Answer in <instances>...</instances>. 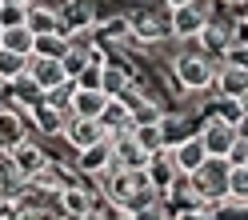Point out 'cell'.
I'll return each mask as SVG.
<instances>
[{"instance_id": "cell-13", "label": "cell", "mask_w": 248, "mask_h": 220, "mask_svg": "<svg viewBox=\"0 0 248 220\" xmlns=\"http://www.w3.org/2000/svg\"><path fill=\"white\" fill-rule=\"evenodd\" d=\"M76 168H80V172H92V176H104L108 168H116V160H112V140H100V144L76 152Z\"/></svg>"}, {"instance_id": "cell-30", "label": "cell", "mask_w": 248, "mask_h": 220, "mask_svg": "<svg viewBox=\"0 0 248 220\" xmlns=\"http://www.w3.org/2000/svg\"><path fill=\"white\" fill-rule=\"evenodd\" d=\"M228 196L248 200V168H232L228 172Z\"/></svg>"}, {"instance_id": "cell-3", "label": "cell", "mask_w": 248, "mask_h": 220, "mask_svg": "<svg viewBox=\"0 0 248 220\" xmlns=\"http://www.w3.org/2000/svg\"><path fill=\"white\" fill-rule=\"evenodd\" d=\"M176 80H180V88L200 92V88L216 84V68H212V60H208V56L188 52V56H176Z\"/></svg>"}, {"instance_id": "cell-28", "label": "cell", "mask_w": 248, "mask_h": 220, "mask_svg": "<svg viewBox=\"0 0 248 220\" xmlns=\"http://www.w3.org/2000/svg\"><path fill=\"white\" fill-rule=\"evenodd\" d=\"M132 136L140 140V144L156 156V152H164L168 148V140H164V124H148V128H132Z\"/></svg>"}, {"instance_id": "cell-24", "label": "cell", "mask_w": 248, "mask_h": 220, "mask_svg": "<svg viewBox=\"0 0 248 220\" xmlns=\"http://www.w3.org/2000/svg\"><path fill=\"white\" fill-rule=\"evenodd\" d=\"M28 24V4L24 0H4L0 4V28H24Z\"/></svg>"}, {"instance_id": "cell-34", "label": "cell", "mask_w": 248, "mask_h": 220, "mask_svg": "<svg viewBox=\"0 0 248 220\" xmlns=\"http://www.w3.org/2000/svg\"><path fill=\"white\" fill-rule=\"evenodd\" d=\"M236 108H240V116H248V92H244V96L236 100Z\"/></svg>"}, {"instance_id": "cell-8", "label": "cell", "mask_w": 248, "mask_h": 220, "mask_svg": "<svg viewBox=\"0 0 248 220\" xmlns=\"http://www.w3.org/2000/svg\"><path fill=\"white\" fill-rule=\"evenodd\" d=\"M60 136H64L76 152H84L92 144H100V140H108L104 124L100 120H84V116H68V124H64V132H60Z\"/></svg>"}, {"instance_id": "cell-40", "label": "cell", "mask_w": 248, "mask_h": 220, "mask_svg": "<svg viewBox=\"0 0 248 220\" xmlns=\"http://www.w3.org/2000/svg\"><path fill=\"white\" fill-rule=\"evenodd\" d=\"M0 4H4V0H0Z\"/></svg>"}, {"instance_id": "cell-17", "label": "cell", "mask_w": 248, "mask_h": 220, "mask_svg": "<svg viewBox=\"0 0 248 220\" xmlns=\"http://www.w3.org/2000/svg\"><path fill=\"white\" fill-rule=\"evenodd\" d=\"M28 60H32V56H20V52L0 48V80H8V84L24 80V76H28Z\"/></svg>"}, {"instance_id": "cell-23", "label": "cell", "mask_w": 248, "mask_h": 220, "mask_svg": "<svg viewBox=\"0 0 248 220\" xmlns=\"http://www.w3.org/2000/svg\"><path fill=\"white\" fill-rule=\"evenodd\" d=\"M212 212H216V220H248V200H240V196L212 200Z\"/></svg>"}, {"instance_id": "cell-38", "label": "cell", "mask_w": 248, "mask_h": 220, "mask_svg": "<svg viewBox=\"0 0 248 220\" xmlns=\"http://www.w3.org/2000/svg\"><path fill=\"white\" fill-rule=\"evenodd\" d=\"M220 4H236V0H220Z\"/></svg>"}, {"instance_id": "cell-4", "label": "cell", "mask_w": 248, "mask_h": 220, "mask_svg": "<svg viewBox=\"0 0 248 220\" xmlns=\"http://www.w3.org/2000/svg\"><path fill=\"white\" fill-rule=\"evenodd\" d=\"M28 80H32L44 96H48V92H60L64 84H72L68 72H64V60H48V56H32L28 60Z\"/></svg>"}, {"instance_id": "cell-9", "label": "cell", "mask_w": 248, "mask_h": 220, "mask_svg": "<svg viewBox=\"0 0 248 220\" xmlns=\"http://www.w3.org/2000/svg\"><path fill=\"white\" fill-rule=\"evenodd\" d=\"M96 208H100V200L80 184H68L64 192H60V216H68V220H92Z\"/></svg>"}, {"instance_id": "cell-16", "label": "cell", "mask_w": 248, "mask_h": 220, "mask_svg": "<svg viewBox=\"0 0 248 220\" xmlns=\"http://www.w3.org/2000/svg\"><path fill=\"white\" fill-rule=\"evenodd\" d=\"M32 120H36V128H40V132H64V124H68V116L60 112L56 104H48L44 96L32 104Z\"/></svg>"}, {"instance_id": "cell-14", "label": "cell", "mask_w": 248, "mask_h": 220, "mask_svg": "<svg viewBox=\"0 0 248 220\" xmlns=\"http://www.w3.org/2000/svg\"><path fill=\"white\" fill-rule=\"evenodd\" d=\"M148 180H152V188H156V192L164 196L168 192V188H172V180L180 176V172H176V164H172V156H168V148L164 152H156V156H152V160H148Z\"/></svg>"}, {"instance_id": "cell-7", "label": "cell", "mask_w": 248, "mask_h": 220, "mask_svg": "<svg viewBox=\"0 0 248 220\" xmlns=\"http://www.w3.org/2000/svg\"><path fill=\"white\" fill-rule=\"evenodd\" d=\"M108 140H112V160H116V168H128V172L148 168L152 152H148L132 132H124V136H108Z\"/></svg>"}, {"instance_id": "cell-15", "label": "cell", "mask_w": 248, "mask_h": 220, "mask_svg": "<svg viewBox=\"0 0 248 220\" xmlns=\"http://www.w3.org/2000/svg\"><path fill=\"white\" fill-rule=\"evenodd\" d=\"M100 124H104V132H108V136H124V132H132V108H128V100H108Z\"/></svg>"}, {"instance_id": "cell-10", "label": "cell", "mask_w": 248, "mask_h": 220, "mask_svg": "<svg viewBox=\"0 0 248 220\" xmlns=\"http://www.w3.org/2000/svg\"><path fill=\"white\" fill-rule=\"evenodd\" d=\"M108 92L104 88H76L72 84V104H68V116H84V120H100L104 108H108Z\"/></svg>"}, {"instance_id": "cell-35", "label": "cell", "mask_w": 248, "mask_h": 220, "mask_svg": "<svg viewBox=\"0 0 248 220\" xmlns=\"http://www.w3.org/2000/svg\"><path fill=\"white\" fill-rule=\"evenodd\" d=\"M116 220H136V212H120V216H116Z\"/></svg>"}, {"instance_id": "cell-20", "label": "cell", "mask_w": 248, "mask_h": 220, "mask_svg": "<svg viewBox=\"0 0 248 220\" xmlns=\"http://www.w3.org/2000/svg\"><path fill=\"white\" fill-rule=\"evenodd\" d=\"M4 48L8 52H20V56H32V48H36V32L32 28H4Z\"/></svg>"}, {"instance_id": "cell-11", "label": "cell", "mask_w": 248, "mask_h": 220, "mask_svg": "<svg viewBox=\"0 0 248 220\" xmlns=\"http://www.w3.org/2000/svg\"><path fill=\"white\" fill-rule=\"evenodd\" d=\"M8 160H12V172H20L24 180H36L44 168H48V156H44L36 144H28V140H20L16 148H8Z\"/></svg>"}, {"instance_id": "cell-26", "label": "cell", "mask_w": 248, "mask_h": 220, "mask_svg": "<svg viewBox=\"0 0 248 220\" xmlns=\"http://www.w3.org/2000/svg\"><path fill=\"white\" fill-rule=\"evenodd\" d=\"M92 52L96 48H68V56H64V72H68V80L76 84L84 76V68L92 64Z\"/></svg>"}, {"instance_id": "cell-41", "label": "cell", "mask_w": 248, "mask_h": 220, "mask_svg": "<svg viewBox=\"0 0 248 220\" xmlns=\"http://www.w3.org/2000/svg\"><path fill=\"white\" fill-rule=\"evenodd\" d=\"M24 4H28V0H24Z\"/></svg>"}, {"instance_id": "cell-39", "label": "cell", "mask_w": 248, "mask_h": 220, "mask_svg": "<svg viewBox=\"0 0 248 220\" xmlns=\"http://www.w3.org/2000/svg\"><path fill=\"white\" fill-rule=\"evenodd\" d=\"M236 4H248V0H236Z\"/></svg>"}, {"instance_id": "cell-27", "label": "cell", "mask_w": 248, "mask_h": 220, "mask_svg": "<svg viewBox=\"0 0 248 220\" xmlns=\"http://www.w3.org/2000/svg\"><path fill=\"white\" fill-rule=\"evenodd\" d=\"M112 100H124V92H128V72L124 68H112V64H104V84H100Z\"/></svg>"}, {"instance_id": "cell-5", "label": "cell", "mask_w": 248, "mask_h": 220, "mask_svg": "<svg viewBox=\"0 0 248 220\" xmlns=\"http://www.w3.org/2000/svg\"><path fill=\"white\" fill-rule=\"evenodd\" d=\"M168 156H172L176 172H188V176L208 164V148H204V140H200L196 132L184 136V140H172V144H168Z\"/></svg>"}, {"instance_id": "cell-37", "label": "cell", "mask_w": 248, "mask_h": 220, "mask_svg": "<svg viewBox=\"0 0 248 220\" xmlns=\"http://www.w3.org/2000/svg\"><path fill=\"white\" fill-rule=\"evenodd\" d=\"M0 48H4V28H0Z\"/></svg>"}, {"instance_id": "cell-2", "label": "cell", "mask_w": 248, "mask_h": 220, "mask_svg": "<svg viewBox=\"0 0 248 220\" xmlns=\"http://www.w3.org/2000/svg\"><path fill=\"white\" fill-rule=\"evenodd\" d=\"M228 172H232V164L228 160H212L208 156V164L200 168V172H192V184H196V192H200V200H224L228 196Z\"/></svg>"}, {"instance_id": "cell-6", "label": "cell", "mask_w": 248, "mask_h": 220, "mask_svg": "<svg viewBox=\"0 0 248 220\" xmlns=\"http://www.w3.org/2000/svg\"><path fill=\"white\" fill-rule=\"evenodd\" d=\"M168 24H172V36L176 40H200V32L208 28V12L200 4H184L168 12Z\"/></svg>"}, {"instance_id": "cell-31", "label": "cell", "mask_w": 248, "mask_h": 220, "mask_svg": "<svg viewBox=\"0 0 248 220\" xmlns=\"http://www.w3.org/2000/svg\"><path fill=\"white\" fill-rule=\"evenodd\" d=\"M12 208H16V204H12L8 196H0V220H8V216H12Z\"/></svg>"}, {"instance_id": "cell-36", "label": "cell", "mask_w": 248, "mask_h": 220, "mask_svg": "<svg viewBox=\"0 0 248 220\" xmlns=\"http://www.w3.org/2000/svg\"><path fill=\"white\" fill-rule=\"evenodd\" d=\"M240 20H244V24H248V4H240Z\"/></svg>"}, {"instance_id": "cell-21", "label": "cell", "mask_w": 248, "mask_h": 220, "mask_svg": "<svg viewBox=\"0 0 248 220\" xmlns=\"http://www.w3.org/2000/svg\"><path fill=\"white\" fill-rule=\"evenodd\" d=\"M32 56L64 60V56H68V36H64V32H48V36H36V48H32Z\"/></svg>"}, {"instance_id": "cell-25", "label": "cell", "mask_w": 248, "mask_h": 220, "mask_svg": "<svg viewBox=\"0 0 248 220\" xmlns=\"http://www.w3.org/2000/svg\"><path fill=\"white\" fill-rule=\"evenodd\" d=\"M132 108V128H148V124H164V112L152 100H136V104H128Z\"/></svg>"}, {"instance_id": "cell-19", "label": "cell", "mask_w": 248, "mask_h": 220, "mask_svg": "<svg viewBox=\"0 0 248 220\" xmlns=\"http://www.w3.org/2000/svg\"><path fill=\"white\" fill-rule=\"evenodd\" d=\"M200 44H204L208 52H220V56H228V48H232V28H224V24L208 20V28L200 32Z\"/></svg>"}, {"instance_id": "cell-29", "label": "cell", "mask_w": 248, "mask_h": 220, "mask_svg": "<svg viewBox=\"0 0 248 220\" xmlns=\"http://www.w3.org/2000/svg\"><path fill=\"white\" fill-rule=\"evenodd\" d=\"M128 24H132V32L144 36V40H156V36H164V32H172V24H156L152 16H132Z\"/></svg>"}, {"instance_id": "cell-32", "label": "cell", "mask_w": 248, "mask_h": 220, "mask_svg": "<svg viewBox=\"0 0 248 220\" xmlns=\"http://www.w3.org/2000/svg\"><path fill=\"white\" fill-rule=\"evenodd\" d=\"M236 136H240V140H248V116H240V120H236Z\"/></svg>"}, {"instance_id": "cell-1", "label": "cell", "mask_w": 248, "mask_h": 220, "mask_svg": "<svg viewBox=\"0 0 248 220\" xmlns=\"http://www.w3.org/2000/svg\"><path fill=\"white\" fill-rule=\"evenodd\" d=\"M196 136L204 140V148H208L212 160H228L232 144H236V120H228V116H220V112H208Z\"/></svg>"}, {"instance_id": "cell-12", "label": "cell", "mask_w": 248, "mask_h": 220, "mask_svg": "<svg viewBox=\"0 0 248 220\" xmlns=\"http://www.w3.org/2000/svg\"><path fill=\"white\" fill-rule=\"evenodd\" d=\"M216 92H220V100H232L236 104L244 92H248V68H240V64H224L216 68Z\"/></svg>"}, {"instance_id": "cell-22", "label": "cell", "mask_w": 248, "mask_h": 220, "mask_svg": "<svg viewBox=\"0 0 248 220\" xmlns=\"http://www.w3.org/2000/svg\"><path fill=\"white\" fill-rule=\"evenodd\" d=\"M28 28H32L36 36L60 32V12H52V8H28Z\"/></svg>"}, {"instance_id": "cell-33", "label": "cell", "mask_w": 248, "mask_h": 220, "mask_svg": "<svg viewBox=\"0 0 248 220\" xmlns=\"http://www.w3.org/2000/svg\"><path fill=\"white\" fill-rule=\"evenodd\" d=\"M168 8H184V4H196V0H164Z\"/></svg>"}, {"instance_id": "cell-18", "label": "cell", "mask_w": 248, "mask_h": 220, "mask_svg": "<svg viewBox=\"0 0 248 220\" xmlns=\"http://www.w3.org/2000/svg\"><path fill=\"white\" fill-rule=\"evenodd\" d=\"M24 140V124L16 116V108H0V144L4 148H16Z\"/></svg>"}]
</instances>
